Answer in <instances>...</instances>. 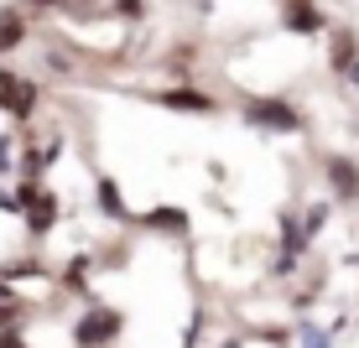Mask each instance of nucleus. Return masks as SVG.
I'll use <instances>...</instances> for the list:
<instances>
[{"label":"nucleus","instance_id":"obj_1","mask_svg":"<svg viewBox=\"0 0 359 348\" xmlns=\"http://www.w3.org/2000/svg\"><path fill=\"white\" fill-rule=\"evenodd\" d=\"M245 115H250V125H271V130H297V125H302L297 109H287L281 99H255Z\"/></svg>","mask_w":359,"mask_h":348},{"label":"nucleus","instance_id":"obj_2","mask_svg":"<svg viewBox=\"0 0 359 348\" xmlns=\"http://www.w3.org/2000/svg\"><path fill=\"white\" fill-rule=\"evenodd\" d=\"M115 333H120V317H115V312H89L79 328H73V338H79L83 348H99V343L115 338Z\"/></svg>","mask_w":359,"mask_h":348},{"label":"nucleus","instance_id":"obj_3","mask_svg":"<svg viewBox=\"0 0 359 348\" xmlns=\"http://www.w3.org/2000/svg\"><path fill=\"white\" fill-rule=\"evenodd\" d=\"M0 104H6L11 115H32L36 94H32V83H21V78H11V73H0Z\"/></svg>","mask_w":359,"mask_h":348},{"label":"nucleus","instance_id":"obj_4","mask_svg":"<svg viewBox=\"0 0 359 348\" xmlns=\"http://www.w3.org/2000/svg\"><path fill=\"white\" fill-rule=\"evenodd\" d=\"M328 172H333V193H339V197H354V188H359V172H354V161L333 156V161H328Z\"/></svg>","mask_w":359,"mask_h":348},{"label":"nucleus","instance_id":"obj_5","mask_svg":"<svg viewBox=\"0 0 359 348\" xmlns=\"http://www.w3.org/2000/svg\"><path fill=\"white\" fill-rule=\"evenodd\" d=\"M162 104H172V109H214V99H208V94H193V89H167Z\"/></svg>","mask_w":359,"mask_h":348},{"label":"nucleus","instance_id":"obj_6","mask_svg":"<svg viewBox=\"0 0 359 348\" xmlns=\"http://www.w3.org/2000/svg\"><path fill=\"white\" fill-rule=\"evenodd\" d=\"M21 32H27V27H21L16 11H0V53H11V47L21 42Z\"/></svg>","mask_w":359,"mask_h":348},{"label":"nucleus","instance_id":"obj_7","mask_svg":"<svg viewBox=\"0 0 359 348\" xmlns=\"http://www.w3.org/2000/svg\"><path fill=\"white\" fill-rule=\"evenodd\" d=\"M99 208H104L109 218H130V214H126V197H120L115 182H99Z\"/></svg>","mask_w":359,"mask_h":348},{"label":"nucleus","instance_id":"obj_8","mask_svg":"<svg viewBox=\"0 0 359 348\" xmlns=\"http://www.w3.org/2000/svg\"><path fill=\"white\" fill-rule=\"evenodd\" d=\"M287 27H292V32H318V27H323V16H318V11H307V6H292V11H287Z\"/></svg>","mask_w":359,"mask_h":348},{"label":"nucleus","instance_id":"obj_9","mask_svg":"<svg viewBox=\"0 0 359 348\" xmlns=\"http://www.w3.org/2000/svg\"><path fill=\"white\" fill-rule=\"evenodd\" d=\"M151 229H188V214H177V208H156V214H146Z\"/></svg>","mask_w":359,"mask_h":348},{"label":"nucleus","instance_id":"obj_10","mask_svg":"<svg viewBox=\"0 0 359 348\" xmlns=\"http://www.w3.org/2000/svg\"><path fill=\"white\" fill-rule=\"evenodd\" d=\"M53 214H57L53 197H36L32 203V229H53Z\"/></svg>","mask_w":359,"mask_h":348},{"label":"nucleus","instance_id":"obj_11","mask_svg":"<svg viewBox=\"0 0 359 348\" xmlns=\"http://www.w3.org/2000/svg\"><path fill=\"white\" fill-rule=\"evenodd\" d=\"M323 218H328V208H323V203H318V208H313V214H307V234H318V229H323Z\"/></svg>","mask_w":359,"mask_h":348},{"label":"nucleus","instance_id":"obj_12","mask_svg":"<svg viewBox=\"0 0 359 348\" xmlns=\"http://www.w3.org/2000/svg\"><path fill=\"white\" fill-rule=\"evenodd\" d=\"M0 348H27V343H21V333H11V338H0Z\"/></svg>","mask_w":359,"mask_h":348},{"label":"nucleus","instance_id":"obj_13","mask_svg":"<svg viewBox=\"0 0 359 348\" xmlns=\"http://www.w3.org/2000/svg\"><path fill=\"white\" fill-rule=\"evenodd\" d=\"M0 302H11V286L6 281H0Z\"/></svg>","mask_w":359,"mask_h":348},{"label":"nucleus","instance_id":"obj_14","mask_svg":"<svg viewBox=\"0 0 359 348\" xmlns=\"http://www.w3.org/2000/svg\"><path fill=\"white\" fill-rule=\"evenodd\" d=\"M349 78H354V83H359V57H354V68H349Z\"/></svg>","mask_w":359,"mask_h":348}]
</instances>
